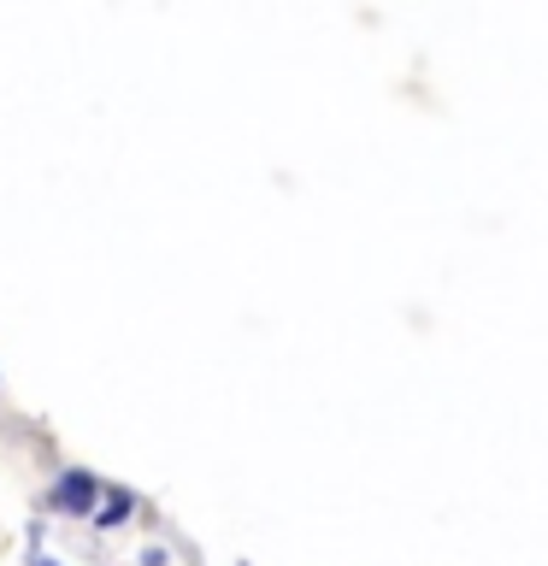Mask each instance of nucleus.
I'll use <instances>...</instances> for the list:
<instances>
[{
  "instance_id": "1",
  "label": "nucleus",
  "mask_w": 548,
  "mask_h": 566,
  "mask_svg": "<svg viewBox=\"0 0 548 566\" xmlns=\"http://www.w3.org/2000/svg\"><path fill=\"white\" fill-rule=\"evenodd\" d=\"M95 495H101V484L88 472H65L60 484H53V502L65 513H95Z\"/></svg>"
},
{
  "instance_id": "2",
  "label": "nucleus",
  "mask_w": 548,
  "mask_h": 566,
  "mask_svg": "<svg viewBox=\"0 0 548 566\" xmlns=\"http://www.w3.org/2000/svg\"><path fill=\"white\" fill-rule=\"evenodd\" d=\"M130 513H136V495L113 490V495H106V507L95 513V525H101V531H113V525H124V520H130Z\"/></svg>"
},
{
  "instance_id": "3",
  "label": "nucleus",
  "mask_w": 548,
  "mask_h": 566,
  "mask_svg": "<svg viewBox=\"0 0 548 566\" xmlns=\"http://www.w3.org/2000/svg\"><path fill=\"white\" fill-rule=\"evenodd\" d=\"M35 566H60V560H35Z\"/></svg>"
}]
</instances>
